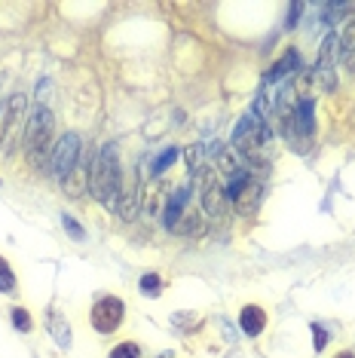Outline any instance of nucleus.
Listing matches in <instances>:
<instances>
[{
	"label": "nucleus",
	"mask_w": 355,
	"mask_h": 358,
	"mask_svg": "<svg viewBox=\"0 0 355 358\" xmlns=\"http://www.w3.org/2000/svg\"><path fill=\"white\" fill-rule=\"evenodd\" d=\"M334 358H355V352H349V349H340V352H337Z\"/></svg>",
	"instance_id": "24"
},
{
	"label": "nucleus",
	"mask_w": 355,
	"mask_h": 358,
	"mask_svg": "<svg viewBox=\"0 0 355 358\" xmlns=\"http://www.w3.org/2000/svg\"><path fill=\"white\" fill-rule=\"evenodd\" d=\"M52 135H55V113L46 104H34L28 113L25 138H22L31 169H40L46 162V157L52 153Z\"/></svg>",
	"instance_id": "2"
},
{
	"label": "nucleus",
	"mask_w": 355,
	"mask_h": 358,
	"mask_svg": "<svg viewBox=\"0 0 355 358\" xmlns=\"http://www.w3.org/2000/svg\"><path fill=\"white\" fill-rule=\"evenodd\" d=\"M25 126H28V95L15 92L6 101L3 120H0V153L13 157L19 150L22 138H25Z\"/></svg>",
	"instance_id": "3"
},
{
	"label": "nucleus",
	"mask_w": 355,
	"mask_h": 358,
	"mask_svg": "<svg viewBox=\"0 0 355 358\" xmlns=\"http://www.w3.org/2000/svg\"><path fill=\"white\" fill-rule=\"evenodd\" d=\"M190 199H193V193H190V181H184L181 187H175L172 193H168V206H166V215H163V221L168 230H178V224L184 221V215H187V206H190Z\"/></svg>",
	"instance_id": "9"
},
{
	"label": "nucleus",
	"mask_w": 355,
	"mask_h": 358,
	"mask_svg": "<svg viewBox=\"0 0 355 358\" xmlns=\"http://www.w3.org/2000/svg\"><path fill=\"white\" fill-rule=\"evenodd\" d=\"M300 15H303V3H297V0H294V3H291V6H288V19H285V31H294V28H297V19H300Z\"/></svg>",
	"instance_id": "22"
},
{
	"label": "nucleus",
	"mask_w": 355,
	"mask_h": 358,
	"mask_svg": "<svg viewBox=\"0 0 355 358\" xmlns=\"http://www.w3.org/2000/svg\"><path fill=\"white\" fill-rule=\"evenodd\" d=\"M172 324H175L178 331H184V334H193V331L203 328V315L193 313V309H184V313H175L172 315Z\"/></svg>",
	"instance_id": "14"
},
{
	"label": "nucleus",
	"mask_w": 355,
	"mask_h": 358,
	"mask_svg": "<svg viewBox=\"0 0 355 358\" xmlns=\"http://www.w3.org/2000/svg\"><path fill=\"white\" fill-rule=\"evenodd\" d=\"M61 227L68 230V236H71L74 242H86V230H83V224H77L71 215H61Z\"/></svg>",
	"instance_id": "21"
},
{
	"label": "nucleus",
	"mask_w": 355,
	"mask_h": 358,
	"mask_svg": "<svg viewBox=\"0 0 355 358\" xmlns=\"http://www.w3.org/2000/svg\"><path fill=\"white\" fill-rule=\"evenodd\" d=\"M282 132H285V138L291 141L294 150L310 148L312 138H316V99H310V95L297 99L291 117H288V123L282 126Z\"/></svg>",
	"instance_id": "4"
},
{
	"label": "nucleus",
	"mask_w": 355,
	"mask_h": 358,
	"mask_svg": "<svg viewBox=\"0 0 355 358\" xmlns=\"http://www.w3.org/2000/svg\"><path fill=\"white\" fill-rule=\"evenodd\" d=\"M337 50H340V40H337V34H328L325 43H321V50H319V62H316V74L325 80L328 89H334V77H331V71H334Z\"/></svg>",
	"instance_id": "12"
},
{
	"label": "nucleus",
	"mask_w": 355,
	"mask_h": 358,
	"mask_svg": "<svg viewBox=\"0 0 355 358\" xmlns=\"http://www.w3.org/2000/svg\"><path fill=\"white\" fill-rule=\"evenodd\" d=\"M89 190L104 208H117L123 190V169H119V148L114 141L101 144L89 169Z\"/></svg>",
	"instance_id": "1"
},
{
	"label": "nucleus",
	"mask_w": 355,
	"mask_h": 358,
	"mask_svg": "<svg viewBox=\"0 0 355 358\" xmlns=\"http://www.w3.org/2000/svg\"><path fill=\"white\" fill-rule=\"evenodd\" d=\"M239 328L245 337H261L266 331V309L261 303H245L239 309Z\"/></svg>",
	"instance_id": "11"
},
{
	"label": "nucleus",
	"mask_w": 355,
	"mask_h": 358,
	"mask_svg": "<svg viewBox=\"0 0 355 358\" xmlns=\"http://www.w3.org/2000/svg\"><path fill=\"white\" fill-rule=\"evenodd\" d=\"M126 319V303L114 294H104L99 303L92 306V313H89V322H92L95 334H101V337H110V334L119 331V324Z\"/></svg>",
	"instance_id": "7"
},
{
	"label": "nucleus",
	"mask_w": 355,
	"mask_h": 358,
	"mask_svg": "<svg viewBox=\"0 0 355 358\" xmlns=\"http://www.w3.org/2000/svg\"><path fill=\"white\" fill-rule=\"evenodd\" d=\"M46 331H50V337L55 340V346H59V349H71L74 334H71V324H68V319H64L59 309L50 313V319H46Z\"/></svg>",
	"instance_id": "13"
},
{
	"label": "nucleus",
	"mask_w": 355,
	"mask_h": 358,
	"mask_svg": "<svg viewBox=\"0 0 355 358\" xmlns=\"http://www.w3.org/2000/svg\"><path fill=\"white\" fill-rule=\"evenodd\" d=\"M303 68V59H300V52L294 50V46H288L285 52H282V59H276L273 62V68L266 71V77H263V83L266 86H285L288 83V77H294L297 71Z\"/></svg>",
	"instance_id": "8"
},
{
	"label": "nucleus",
	"mask_w": 355,
	"mask_h": 358,
	"mask_svg": "<svg viewBox=\"0 0 355 358\" xmlns=\"http://www.w3.org/2000/svg\"><path fill=\"white\" fill-rule=\"evenodd\" d=\"M83 135L80 132H64L59 141L52 144V153H50V172L59 178V181H64V178L71 175V169L80 162V157H83Z\"/></svg>",
	"instance_id": "6"
},
{
	"label": "nucleus",
	"mask_w": 355,
	"mask_h": 358,
	"mask_svg": "<svg viewBox=\"0 0 355 358\" xmlns=\"http://www.w3.org/2000/svg\"><path fill=\"white\" fill-rule=\"evenodd\" d=\"M108 358H141V346L135 340H123V343H117L110 349Z\"/></svg>",
	"instance_id": "19"
},
{
	"label": "nucleus",
	"mask_w": 355,
	"mask_h": 358,
	"mask_svg": "<svg viewBox=\"0 0 355 358\" xmlns=\"http://www.w3.org/2000/svg\"><path fill=\"white\" fill-rule=\"evenodd\" d=\"M178 159H181V150H178V148H166V150L159 153L157 159H153V169H150V172H153V178H159V175H163L168 166H175Z\"/></svg>",
	"instance_id": "17"
},
{
	"label": "nucleus",
	"mask_w": 355,
	"mask_h": 358,
	"mask_svg": "<svg viewBox=\"0 0 355 358\" xmlns=\"http://www.w3.org/2000/svg\"><path fill=\"white\" fill-rule=\"evenodd\" d=\"M10 322H13V328L19 334H31V331H34V319H31V313L25 306H13L10 309Z\"/></svg>",
	"instance_id": "16"
},
{
	"label": "nucleus",
	"mask_w": 355,
	"mask_h": 358,
	"mask_svg": "<svg viewBox=\"0 0 355 358\" xmlns=\"http://www.w3.org/2000/svg\"><path fill=\"white\" fill-rule=\"evenodd\" d=\"M310 331H312V349H316V352H325V346L331 343V334L321 328L319 322H312V324H310Z\"/></svg>",
	"instance_id": "20"
},
{
	"label": "nucleus",
	"mask_w": 355,
	"mask_h": 358,
	"mask_svg": "<svg viewBox=\"0 0 355 358\" xmlns=\"http://www.w3.org/2000/svg\"><path fill=\"white\" fill-rule=\"evenodd\" d=\"M138 291L144 297H159L163 294V279H159L157 273H144L141 282H138Z\"/></svg>",
	"instance_id": "18"
},
{
	"label": "nucleus",
	"mask_w": 355,
	"mask_h": 358,
	"mask_svg": "<svg viewBox=\"0 0 355 358\" xmlns=\"http://www.w3.org/2000/svg\"><path fill=\"white\" fill-rule=\"evenodd\" d=\"M261 181L252 175V169L248 166H242L239 172H233L230 175V181H227V199L233 202V208L239 211L242 217H252L254 211H257V206H261Z\"/></svg>",
	"instance_id": "5"
},
{
	"label": "nucleus",
	"mask_w": 355,
	"mask_h": 358,
	"mask_svg": "<svg viewBox=\"0 0 355 358\" xmlns=\"http://www.w3.org/2000/svg\"><path fill=\"white\" fill-rule=\"evenodd\" d=\"M141 184H138V172H129L123 175V190H119V202H117V211L123 221H132L138 215V202H141Z\"/></svg>",
	"instance_id": "10"
},
{
	"label": "nucleus",
	"mask_w": 355,
	"mask_h": 358,
	"mask_svg": "<svg viewBox=\"0 0 355 358\" xmlns=\"http://www.w3.org/2000/svg\"><path fill=\"white\" fill-rule=\"evenodd\" d=\"M0 294H19V279L6 257H0Z\"/></svg>",
	"instance_id": "15"
},
{
	"label": "nucleus",
	"mask_w": 355,
	"mask_h": 358,
	"mask_svg": "<svg viewBox=\"0 0 355 358\" xmlns=\"http://www.w3.org/2000/svg\"><path fill=\"white\" fill-rule=\"evenodd\" d=\"M6 89V71H0V92Z\"/></svg>",
	"instance_id": "25"
},
{
	"label": "nucleus",
	"mask_w": 355,
	"mask_h": 358,
	"mask_svg": "<svg viewBox=\"0 0 355 358\" xmlns=\"http://www.w3.org/2000/svg\"><path fill=\"white\" fill-rule=\"evenodd\" d=\"M50 89H52L50 80H40V86H37V104H43L46 99H50V95H46V92H50Z\"/></svg>",
	"instance_id": "23"
}]
</instances>
